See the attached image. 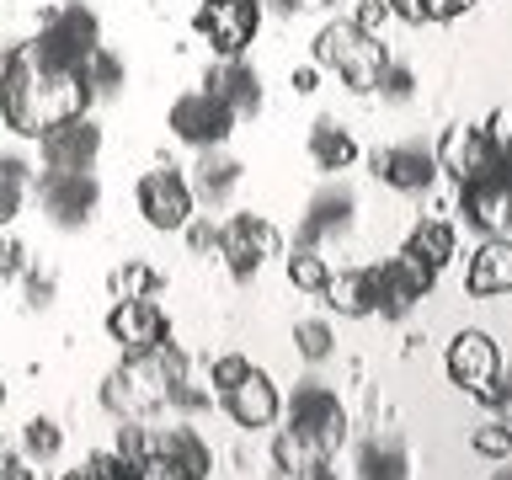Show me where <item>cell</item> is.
<instances>
[{"label":"cell","mask_w":512,"mask_h":480,"mask_svg":"<svg viewBox=\"0 0 512 480\" xmlns=\"http://www.w3.org/2000/svg\"><path fill=\"white\" fill-rule=\"evenodd\" d=\"M96 102L80 75H59L32 54V43H11L0 54V118L11 134L38 139L43 128H54L64 118H80Z\"/></svg>","instance_id":"obj_1"},{"label":"cell","mask_w":512,"mask_h":480,"mask_svg":"<svg viewBox=\"0 0 512 480\" xmlns=\"http://www.w3.org/2000/svg\"><path fill=\"white\" fill-rule=\"evenodd\" d=\"M187 379V352L182 347H155V352H134L123 358L112 374L102 379V406L123 422H139V416L160 411L171 400V384Z\"/></svg>","instance_id":"obj_2"},{"label":"cell","mask_w":512,"mask_h":480,"mask_svg":"<svg viewBox=\"0 0 512 480\" xmlns=\"http://www.w3.org/2000/svg\"><path fill=\"white\" fill-rule=\"evenodd\" d=\"M384 64H390L384 38H363L347 16H342V22H326L315 32V70H336L352 96H374Z\"/></svg>","instance_id":"obj_3"},{"label":"cell","mask_w":512,"mask_h":480,"mask_svg":"<svg viewBox=\"0 0 512 480\" xmlns=\"http://www.w3.org/2000/svg\"><path fill=\"white\" fill-rule=\"evenodd\" d=\"M32 54H38L48 70L59 75H80V64L91 59V48L102 43V22H96V11L86 0H64L43 16V32L38 38H27Z\"/></svg>","instance_id":"obj_4"},{"label":"cell","mask_w":512,"mask_h":480,"mask_svg":"<svg viewBox=\"0 0 512 480\" xmlns=\"http://www.w3.org/2000/svg\"><path fill=\"white\" fill-rule=\"evenodd\" d=\"M288 427L299 432V438H310L320 454H336L347 438V411H342V400H336V390H326V384H315V379H304L294 395H288Z\"/></svg>","instance_id":"obj_5"},{"label":"cell","mask_w":512,"mask_h":480,"mask_svg":"<svg viewBox=\"0 0 512 480\" xmlns=\"http://www.w3.org/2000/svg\"><path fill=\"white\" fill-rule=\"evenodd\" d=\"M432 160H438V171L454 176V182H480V176L507 171V150H496L486 139V128H475V123L443 128V139L432 144Z\"/></svg>","instance_id":"obj_6"},{"label":"cell","mask_w":512,"mask_h":480,"mask_svg":"<svg viewBox=\"0 0 512 480\" xmlns=\"http://www.w3.org/2000/svg\"><path fill=\"white\" fill-rule=\"evenodd\" d=\"M192 27L219 59H240L262 27V0H203Z\"/></svg>","instance_id":"obj_7"},{"label":"cell","mask_w":512,"mask_h":480,"mask_svg":"<svg viewBox=\"0 0 512 480\" xmlns=\"http://www.w3.org/2000/svg\"><path fill=\"white\" fill-rule=\"evenodd\" d=\"M38 203L54 230H86L96 203H102V182L91 171H43L38 176Z\"/></svg>","instance_id":"obj_8"},{"label":"cell","mask_w":512,"mask_h":480,"mask_svg":"<svg viewBox=\"0 0 512 480\" xmlns=\"http://www.w3.org/2000/svg\"><path fill=\"white\" fill-rule=\"evenodd\" d=\"M219 256L235 283H251L267 256H278V230L262 214H230L219 224Z\"/></svg>","instance_id":"obj_9"},{"label":"cell","mask_w":512,"mask_h":480,"mask_svg":"<svg viewBox=\"0 0 512 480\" xmlns=\"http://www.w3.org/2000/svg\"><path fill=\"white\" fill-rule=\"evenodd\" d=\"M134 198H139V214L150 230H182V224L192 219V187H187V176L176 171V166H155V171H144L139 176V187H134Z\"/></svg>","instance_id":"obj_10"},{"label":"cell","mask_w":512,"mask_h":480,"mask_svg":"<svg viewBox=\"0 0 512 480\" xmlns=\"http://www.w3.org/2000/svg\"><path fill=\"white\" fill-rule=\"evenodd\" d=\"M166 128L182 144H192V150H214V144H224L235 134V112L224 107L219 96H208V91H187V96L171 102Z\"/></svg>","instance_id":"obj_11"},{"label":"cell","mask_w":512,"mask_h":480,"mask_svg":"<svg viewBox=\"0 0 512 480\" xmlns=\"http://www.w3.org/2000/svg\"><path fill=\"white\" fill-rule=\"evenodd\" d=\"M96 155H102V128H96L91 112L64 118V123H54V128H43V134H38L43 171H91Z\"/></svg>","instance_id":"obj_12"},{"label":"cell","mask_w":512,"mask_h":480,"mask_svg":"<svg viewBox=\"0 0 512 480\" xmlns=\"http://www.w3.org/2000/svg\"><path fill=\"white\" fill-rule=\"evenodd\" d=\"M368 272H374V315H384V320L411 315L432 294V283H438V272L416 267L411 256H390V262H379Z\"/></svg>","instance_id":"obj_13"},{"label":"cell","mask_w":512,"mask_h":480,"mask_svg":"<svg viewBox=\"0 0 512 480\" xmlns=\"http://www.w3.org/2000/svg\"><path fill=\"white\" fill-rule=\"evenodd\" d=\"M368 166H374V176L395 192H427L432 182H438V160H432L427 139H400V144H390V150H374Z\"/></svg>","instance_id":"obj_14"},{"label":"cell","mask_w":512,"mask_h":480,"mask_svg":"<svg viewBox=\"0 0 512 480\" xmlns=\"http://www.w3.org/2000/svg\"><path fill=\"white\" fill-rule=\"evenodd\" d=\"M107 336L128 352V358H134V352L166 347L171 326H166V315H160L155 299H118V304L107 310Z\"/></svg>","instance_id":"obj_15"},{"label":"cell","mask_w":512,"mask_h":480,"mask_svg":"<svg viewBox=\"0 0 512 480\" xmlns=\"http://www.w3.org/2000/svg\"><path fill=\"white\" fill-rule=\"evenodd\" d=\"M443 368L464 395H480L496 374H502V352H496V342L486 331H459L443 352Z\"/></svg>","instance_id":"obj_16"},{"label":"cell","mask_w":512,"mask_h":480,"mask_svg":"<svg viewBox=\"0 0 512 480\" xmlns=\"http://www.w3.org/2000/svg\"><path fill=\"white\" fill-rule=\"evenodd\" d=\"M352 214H358V192H352L347 182L320 187L310 198V208H304V219H299V240H294V246H315L320 251L326 240L352 230Z\"/></svg>","instance_id":"obj_17"},{"label":"cell","mask_w":512,"mask_h":480,"mask_svg":"<svg viewBox=\"0 0 512 480\" xmlns=\"http://www.w3.org/2000/svg\"><path fill=\"white\" fill-rule=\"evenodd\" d=\"M203 91L219 96L235 118H256V112H262V75L246 64V54L208 64V70H203Z\"/></svg>","instance_id":"obj_18"},{"label":"cell","mask_w":512,"mask_h":480,"mask_svg":"<svg viewBox=\"0 0 512 480\" xmlns=\"http://www.w3.org/2000/svg\"><path fill=\"white\" fill-rule=\"evenodd\" d=\"M224 411H230L235 427L262 432V427H272V422L283 416V395H278V384H272L262 368H251V374L240 379L235 390H224Z\"/></svg>","instance_id":"obj_19"},{"label":"cell","mask_w":512,"mask_h":480,"mask_svg":"<svg viewBox=\"0 0 512 480\" xmlns=\"http://www.w3.org/2000/svg\"><path fill=\"white\" fill-rule=\"evenodd\" d=\"M459 214L480 235H507V171L480 176V182H459Z\"/></svg>","instance_id":"obj_20"},{"label":"cell","mask_w":512,"mask_h":480,"mask_svg":"<svg viewBox=\"0 0 512 480\" xmlns=\"http://www.w3.org/2000/svg\"><path fill=\"white\" fill-rule=\"evenodd\" d=\"M240 176H246V171H240L235 155H224V144H214V150H198V160H192V176H187L192 203H208V208L235 203Z\"/></svg>","instance_id":"obj_21"},{"label":"cell","mask_w":512,"mask_h":480,"mask_svg":"<svg viewBox=\"0 0 512 480\" xmlns=\"http://www.w3.org/2000/svg\"><path fill=\"white\" fill-rule=\"evenodd\" d=\"M150 454L166 459V470L176 480H208V470H214V454H208V443L192 427H160V432H150Z\"/></svg>","instance_id":"obj_22"},{"label":"cell","mask_w":512,"mask_h":480,"mask_svg":"<svg viewBox=\"0 0 512 480\" xmlns=\"http://www.w3.org/2000/svg\"><path fill=\"white\" fill-rule=\"evenodd\" d=\"M512 288V246L507 235H491L486 246L470 256V272H464V294L470 299H496Z\"/></svg>","instance_id":"obj_23"},{"label":"cell","mask_w":512,"mask_h":480,"mask_svg":"<svg viewBox=\"0 0 512 480\" xmlns=\"http://www.w3.org/2000/svg\"><path fill=\"white\" fill-rule=\"evenodd\" d=\"M320 299H326L336 315H347V320H368V315H374V272H368V267L331 272L326 288H320Z\"/></svg>","instance_id":"obj_24"},{"label":"cell","mask_w":512,"mask_h":480,"mask_svg":"<svg viewBox=\"0 0 512 480\" xmlns=\"http://www.w3.org/2000/svg\"><path fill=\"white\" fill-rule=\"evenodd\" d=\"M454 251H459L454 224H443V219H422V224H411L406 251H400V256H411V262H416V267H427V272H443L448 262H454Z\"/></svg>","instance_id":"obj_25"},{"label":"cell","mask_w":512,"mask_h":480,"mask_svg":"<svg viewBox=\"0 0 512 480\" xmlns=\"http://www.w3.org/2000/svg\"><path fill=\"white\" fill-rule=\"evenodd\" d=\"M310 160L326 176H336V171H347L352 160H358V139H352L336 118H315L310 123Z\"/></svg>","instance_id":"obj_26"},{"label":"cell","mask_w":512,"mask_h":480,"mask_svg":"<svg viewBox=\"0 0 512 480\" xmlns=\"http://www.w3.org/2000/svg\"><path fill=\"white\" fill-rule=\"evenodd\" d=\"M358 480H411V459L400 438H368L358 454Z\"/></svg>","instance_id":"obj_27"},{"label":"cell","mask_w":512,"mask_h":480,"mask_svg":"<svg viewBox=\"0 0 512 480\" xmlns=\"http://www.w3.org/2000/svg\"><path fill=\"white\" fill-rule=\"evenodd\" d=\"M272 464H278L283 480H304V475L315 470V464H326V454H320L310 438H299L294 427H283L278 438H272Z\"/></svg>","instance_id":"obj_28"},{"label":"cell","mask_w":512,"mask_h":480,"mask_svg":"<svg viewBox=\"0 0 512 480\" xmlns=\"http://www.w3.org/2000/svg\"><path fill=\"white\" fill-rule=\"evenodd\" d=\"M27 187H32V160L27 155H0V230L22 214Z\"/></svg>","instance_id":"obj_29"},{"label":"cell","mask_w":512,"mask_h":480,"mask_svg":"<svg viewBox=\"0 0 512 480\" xmlns=\"http://www.w3.org/2000/svg\"><path fill=\"white\" fill-rule=\"evenodd\" d=\"M80 80H86V91H91V96H118L128 75H123V59L112 54L107 43H96V48H91V59L80 64Z\"/></svg>","instance_id":"obj_30"},{"label":"cell","mask_w":512,"mask_h":480,"mask_svg":"<svg viewBox=\"0 0 512 480\" xmlns=\"http://www.w3.org/2000/svg\"><path fill=\"white\" fill-rule=\"evenodd\" d=\"M22 454L32 464H54L64 454V427L54 422V416H32V422L22 427Z\"/></svg>","instance_id":"obj_31"},{"label":"cell","mask_w":512,"mask_h":480,"mask_svg":"<svg viewBox=\"0 0 512 480\" xmlns=\"http://www.w3.org/2000/svg\"><path fill=\"white\" fill-rule=\"evenodd\" d=\"M283 272H288V283H294L299 294H320L326 278H331L326 256H320L315 246H294V251H288V262H283Z\"/></svg>","instance_id":"obj_32"},{"label":"cell","mask_w":512,"mask_h":480,"mask_svg":"<svg viewBox=\"0 0 512 480\" xmlns=\"http://www.w3.org/2000/svg\"><path fill=\"white\" fill-rule=\"evenodd\" d=\"M294 347H299L304 363H326L336 352V336H331L326 320H299V326H294Z\"/></svg>","instance_id":"obj_33"},{"label":"cell","mask_w":512,"mask_h":480,"mask_svg":"<svg viewBox=\"0 0 512 480\" xmlns=\"http://www.w3.org/2000/svg\"><path fill=\"white\" fill-rule=\"evenodd\" d=\"M470 448H475L480 459H496V464H502V459L512 454V427L502 422V416H496V422H480V427L470 432Z\"/></svg>","instance_id":"obj_34"},{"label":"cell","mask_w":512,"mask_h":480,"mask_svg":"<svg viewBox=\"0 0 512 480\" xmlns=\"http://www.w3.org/2000/svg\"><path fill=\"white\" fill-rule=\"evenodd\" d=\"M112 288H118L123 299H155L160 278H155V267H144V262H128V267H118V272H112Z\"/></svg>","instance_id":"obj_35"},{"label":"cell","mask_w":512,"mask_h":480,"mask_svg":"<svg viewBox=\"0 0 512 480\" xmlns=\"http://www.w3.org/2000/svg\"><path fill=\"white\" fill-rule=\"evenodd\" d=\"M379 96H384V102H395V107H406L411 102V96H416V70H411V64H384V75H379Z\"/></svg>","instance_id":"obj_36"},{"label":"cell","mask_w":512,"mask_h":480,"mask_svg":"<svg viewBox=\"0 0 512 480\" xmlns=\"http://www.w3.org/2000/svg\"><path fill=\"white\" fill-rule=\"evenodd\" d=\"M251 374V358H240V352H219L214 363H208V384H214V390L224 395V390H235L240 379Z\"/></svg>","instance_id":"obj_37"},{"label":"cell","mask_w":512,"mask_h":480,"mask_svg":"<svg viewBox=\"0 0 512 480\" xmlns=\"http://www.w3.org/2000/svg\"><path fill=\"white\" fill-rule=\"evenodd\" d=\"M112 454H118V459H128V464L139 470V464H144V454H150V427H139V422H123V427H118V443H112Z\"/></svg>","instance_id":"obj_38"},{"label":"cell","mask_w":512,"mask_h":480,"mask_svg":"<svg viewBox=\"0 0 512 480\" xmlns=\"http://www.w3.org/2000/svg\"><path fill=\"white\" fill-rule=\"evenodd\" d=\"M54 294H59V278L54 272H22V299H27V310H48L54 304Z\"/></svg>","instance_id":"obj_39"},{"label":"cell","mask_w":512,"mask_h":480,"mask_svg":"<svg viewBox=\"0 0 512 480\" xmlns=\"http://www.w3.org/2000/svg\"><path fill=\"white\" fill-rule=\"evenodd\" d=\"M80 470H86L91 480H139V470L128 459H118V454H91Z\"/></svg>","instance_id":"obj_40"},{"label":"cell","mask_w":512,"mask_h":480,"mask_svg":"<svg viewBox=\"0 0 512 480\" xmlns=\"http://www.w3.org/2000/svg\"><path fill=\"white\" fill-rule=\"evenodd\" d=\"M22 272H27V246L16 235L0 230V283H16Z\"/></svg>","instance_id":"obj_41"},{"label":"cell","mask_w":512,"mask_h":480,"mask_svg":"<svg viewBox=\"0 0 512 480\" xmlns=\"http://www.w3.org/2000/svg\"><path fill=\"white\" fill-rule=\"evenodd\" d=\"M347 22L358 27L363 38H379V32H384V22H390V6H384V0H363V6H358V16H347Z\"/></svg>","instance_id":"obj_42"},{"label":"cell","mask_w":512,"mask_h":480,"mask_svg":"<svg viewBox=\"0 0 512 480\" xmlns=\"http://www.w3.org/2000/svg\"><path fill=\"white\" fill-rule=\"evenodd\" d=\"M182 230H187V246L198 251V256H203V251H219V224H214V219H187Z\"/></svg>","instance_id":"obj_43"},{"label":"cell","mask_w":512,"mask_h":480,"mask_svg":"<svg viewBox=\"0 0 512 480\" xmlns=\"http://www.w3.org/2000/svg\"><path fill=\"white\" fill-rule=\"evenodd\" d=\"M427 6V22H454V16L475 11V0H422Z\"/></svg>","instance_id":"obj_44"},{"label":"cell","mask_w":512,"mask_h":480,"mask_svg":"<svg viewBox=\"0 0 512 480\" xmlns=\"http://www.w3.org/2000/svg\"><path fill=\"white\" fill-rule=\"evenodd\" d=\"M0 480H32V459L27 454H6V448H0Z\"/></svg>","instance_id":"obj_45"},{"label":"cell","mask_w":512,"mask_h":480,"mask_svg":"<svg viewBox=\"0 0 512 480\" xmlns=\"http://www.w3.org/2000/svg\"><path fill=\"white\" fill-rule=\"evenodd\" d=\"M384 6H390V16H400V22L427 27V6H422V0H384Z\"/></svg>","instance_id":"obj_46"},{"label":"cell","mask_w":512,"mask_h":480,"mask_svg":"<svg viewBox=\"0 0 512 480\" xmlns=\"http://www.w3.org/2000/svg\"><path fill=\"white\" fill-rule=\"evenodd\" d=\"M288 86H294L299 96H310V91H320V70H315V64H294V75H288Z\"/></svg>","instance_id":"obj_47"},{"label":"cell","mask_w":512,"mask_h":480,"mask_svg":"<svg viewBox=\"0 0 512 480\" xmlns=\"http://www.w3.org/2000/svg\"><path fill=\"white\" fill-rule=\"evenodd\" d=\"M507 134H512V128H507V107H496L486 118V139L496 144V150H507Z\"/></svg>","instance_id":"obj_48"},{"label":"cell","mask_w":512,"mask_h":480,"mask_svg":"<svg viewBox=\"0 0 512 480\" xmlns=\"http://www.w3.org/2000/svg\"><path fill=\"white\" fill-rule=\"evenodd\" d=\"M262 6H272L278 16H294V11H299V0H262Z\"/></svg>","instance_id":"obj_49"},{"label":"cell","mask_w":512,"mask_h":480,"mask_svg":"<svg viewBox=\"0 0 512 480\" xmlns=\"http://www.w3.org/2000/svg\"><path fill=\"white\" fill-rule=\"evenodd\" d=\"M326 6H336V0H299V11H326Z\"/></svg>","instance_id":"obj_50"},{"label":"cell","mask_w":512,"mask_h":480,"mask_svg":"<svg viewBox=\"0 0 512 480\" xmlns=\"http://www.w3.org/2000/svg\"><path fill=\"white\" fill-rule=\"evenodd\" d=\"M304 480H336V470H326V464H315V470L304 475Z\"/></svg>","instance_id":"obj_51"},{"label":"cell","mask_w":512,"mask_h":480,"mask_svg":"<svg viewBox=\"0 0 512 480\" xmlns=\"http://www.w3.org/2000/svg\"><path fill=\"white\" fill-rule=\"evenodd\" d=\"M64 480H91V475H86V470H70V475H64Z\"/></svg>","instance_id":"obj_52"},{"label":"cell","mask_w":512,"mask_h":480,"mask_svg":"<svg viewBox=\"0 0 512 480\" xmlns=\"http://www.w3.org/2000/svg\"><path fill=\"white\" fill-rule=\"evenodd\" d=\"M0 406H6V384H0Z\"/></svg>","instance_id":"obj_53"},{"label":"cell","mask_w":512,"mask_h":480,"mask_svg":"<svg viewBox=\"0 0 512 480\" xmlns=\"http://www.w3.org/2000/svg\"><path fill=\"white\" fill-rule=\"evenodd\" d=\"M496 480H512V475H496Z\"/></svg>","instance_id":"obj_54"}]
</instances>
